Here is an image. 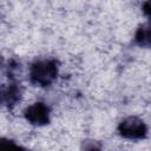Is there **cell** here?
I'll return each mask as SVG.
<instances>
[{"label":"cell","instance_id":"277c9868","mask_svg":"<svg viewBox=\"0 0 151 151\" xmlns=\"http://www.w3.org/2000/svg\"><path fill=\"white\" fill-rule=\"evenodd\" d=\"M21 86L17 83H13L11 85H8L6 88L2 90V103L7 106V107H13L21 98Z\"/></svg>","mask_w":151,"mask_h":151},{"label":"cell","instance_id":"3957f363","mask_svg":"<svg viewBox=\"0 0 151 151\" xmlns=\"http://www.w3.org/2000/svg\"><path fill=\"white\" fill-rule=\"evenodd\" d=\"M25 118L32 125H46L50 123V109L44 103H34L28 106L25 112Z\"/></svg>","mask_w":151,"mask_h":151},{"label":"cell","instance_id":"6da1fadb","mask_svg":"<svg viewBox=\"0 0 151 151\" xmlns=\"http://www.w3.org/2000/svg\"><path fill=\"white\" fill-rule=\"evenodd\" d=\"M59 63L55 59H41L32 64L29 68V80L37 86H48L58 77Z\"/></svg>","mask_w":151,"mask_h":151},{"label":"cell","instance_id":"8992f818","mask_svg":"<svg viewBox=\"0 0 151 151\" xmlns=\"http://www.w3.org/2000/svg\"><path fill=\"white\" fill-rule=\"evenodd\" d=\"M143 12L145 15L151 17V0H147L143 4Z\"/></svg>","mask_w":151,"mask_h":151},{"label":"cell","instance_id":"5b68a950","mask_svg":"<svg viewBox=\"0 0 151 151\" xmlns=\"http://www.w3.org/2000/svg\"><path fill=\"white\" fill-rule=\"evenodd\" d=\"M134 41L139 46L151 47V22L143 24L138 27L134 35Z\"/></svg>","mask_w":151,"mask_h":151},{"label":"cell","instance_id":"7a4b0ae2","mask_svg":"<svg viewBox=\"0 0 151 151\" xmlns=\"http://www.w3.org/2000/svg\"><path fill=\"white\" fill-rule=\"evenodd\" d=\"M118 131L120 136L127 139H142L147 133V127L145 123L138 117H126L118 125Z\"/></svg>","mask_w":151,"mask_h":151}]
</instances>
